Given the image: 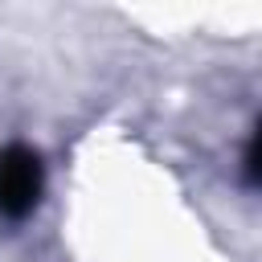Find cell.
I'll use <instances>...</instances> for the list:
<instances>
[{
	"mask_svg": "<svg viewBox=\"0 0 262 262\" xmlns=\"http://www.w3.org/2000/svg\"><path fill=\"white\" fill-rule=\"evenodd\" d=\"M45 188V168L41 156L25 143H8L0 147V217L20 221L37 209Z\"/></svg>",
	"mask_w": 262,
	"mask_h": 262,
	"instance_id": "obj_1",
	"label": "cell"
}]
</instances>
